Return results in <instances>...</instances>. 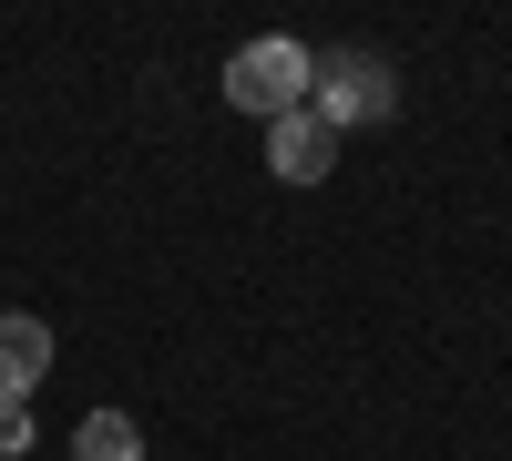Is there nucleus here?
<instances>
[{
    "instance_id": "2",
    "label": "nucleus",
    "mask_w": 512,
    "mask_h": 461,
    "mask_svg": "<svg viewBox=\"0 0 512 461\" xmlns=\"http://www.w3.org/2000/svg\"><path fill=\"white\" fill-rule=\"evenodd\" d=\"M308 113L328 123V134H349V123H390V113H400V72L379 62V52H359V41H349V52H328V62H318Z\"/></svg>"
},
{
    "instance_id": "1",
    "label": "nucleus",
    "mask_w": 512,
    "mask_h": 461,
    "mask_svg": "<svg viewBox=\"0 0 512 461\" xmlns=\"http://www.w3.org/2000/svg\"><path fill=\"white\" fill-rule=\"evenodd\" d=\"M308 93H318V52H308V41H287V31L246 41V52L226 62V103H236V113H256V123L308 113Z\"/></svg>"
},
{
    "instance_id": "6",
    "label": "nucleus",
    "mask_w": 512,
    "mask_h": 461,
    "mask_svg": "<svg viewBox=\"0 0 512 461\" xmlns=\"http://www.w3.org/2000/svg\"><path fill=\"white\" fill-rule=\"evenodd\" d=\"M21 441H31V421H21V410H0V461H21Z\"/></svg>"
},
{
    "instance_id": "3",
    "label": "nucleus",
    "mask_w": 512,
    "mask_h": 461,
    "mask_svg": "<svg viewBox=\"0 0 512 461\" xmlns=\"http://www.w3.org/2000/svg\"><path fill=\"white\" fill-rule=\"evenodd\" d=\"M267 164H277L287 185H328V164H338V134H328L318 113H277V123H267Z\"/></svg>"
},
{
    "instance_id": "4",
    "label": "nucleus",
    "mask_w": 512,
    "mask_h": 461,
    "mask_svg": "<svg viewBox=\"0 0 512 461\" xmlns=\"http://www.w3.org/2000/svg\"><path fill=\"white\" fill-rule=\"evenodd\" d=\"M41 380H52V328H41V318H0V410H21Z\"/></svg>"
},
{
    "instance_id": "5",
    "label": "nucleus",
    "mask_w": 512,
    "mask_h": 461,
    "mask_svg": "<svg viewBox=\"0 0 512 461\" xmlns=\"http://www.w3.org/2000/svg\"><path fill=\"white\" fill-rule=\"evenodd\" d=\"M72 461H144V431H134V410H82V431H72Z\"/></svg>"
}]
</instances>
